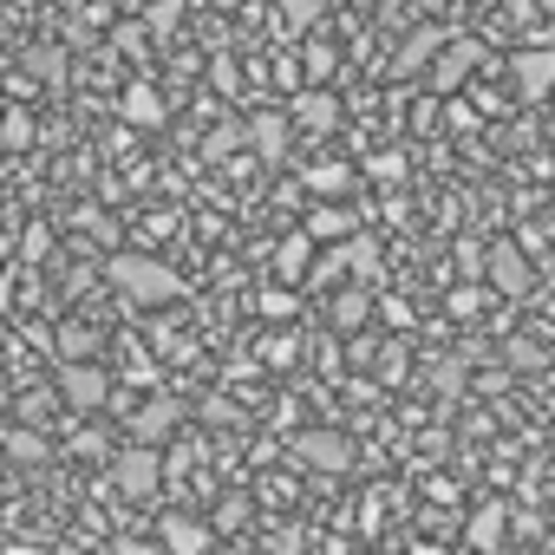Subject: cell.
Listing matches in <instances>:
<instances>
[{
  "label": "cell",
  "instance_id": "9",
  "mask_svg": "<svg viewBox=\"0 0 555 555\" xmlns=\"http://www.w3.org/2000/svg\"><path fill=\"white\" fill-rule=\"evenodd\" d=\"M209 542H216V529L196 522V516H164L157 522V548L164 555H209Z\"/></svg>",
  "mask_w": 555,
  "mask_h": 555
},
{
  "label": "cell",
  "instance_id": "11",
  "mask_svg": "<svg viewBox=\"0 0 555 555\" xmlns=\"http://www.w3.org/2000/svg\"><path fill=\"white\" fill-rule=\"evenodd\" d=\"M477 60H483V47H477V40H451V47H444V60L431 66V86H438V92H457V86H464V73H477Z\"/></svg>",
  "mask_w": 555,
  "mask_h": 555
},
{
  "label": "cell",
  "instance_id": "17",
  "mask_svg": "<svg viewBox=\"0 0 555 555\" xmlns=\"http://www.w3.org/2000/svg\"><path fill=\"white\" fill-rule=\"evenodd\" d=\"M308 255H314V242H308V235H288V242H282V255H274V274L301 282V274H308Z\"/></svg>",
  "mask_w": 555,
  "mask_h": 555
},
{
  "label": "cell",
  "instance_id": "19",
  "mask_svg": "<svg viewBox=\"0 0 555 555\" xmlns=\"http://www.w3.org/2000/svg\"><path fill=\"white\" fill-rule=\"evenodd\" d=\"M347 183H353L347 164H308V190H314V196H340Z\"/></svg>",
  "mask_w": 555,
  "mask_h": 555
},
{
  "label": "cell",
  "instance_id": "26",
  "mask_svg": "<svg viewBox=\"0 0 555 555\" xmlns=\"http://www.w3.org/2000/svg\"><path fill=\"white\" fill-rule=\"evenodd\" d=\"M209 79H216V92H235V66H229V60H216Z\"/></svg>",
  "mask_w": 555,
  "mask_h": 555
},
{
  "label": "cell",
  "instance_id": "15",
  "mask_svg": "<svg viewBox=\"0 0 555 555\" xmlns=\"http://www.w3.org/2000/svg\"><path fill=\"white\" fill-rule=\"evenodd\" d=\"M470 542H477L483 555H496V548H503V503H483V509L470 516Z\"/></svg>",
  "mask_w": 555,
  "mask_h": 555
},
{
  "label": "cell",
  "instance_id": "3",
  "mask_svg": "<svg viewBox=\"0 0 555 555\" xmlns=\"http://www.w3.org/2000/svg\"><path fill=\"white\" fill-rule=\"evenodd\" d=\"M112 483H118V496L151 503V496L164 490V457H157V444H125L118 464H112Z\"/></svg>",
  "mask_w": 555,
  "mask_h": 555
},
{
  "label": "cell",
  "instance_id": "22",
  "mask_svg": "<svg viewBox=\"0 0 555 555\" xmlns=\"http://www.w3.org/2000/svg\"><path fill=\"white\" fill-rule=\"evenodd\" d=\"M334 321H340V327H360V321H366V295H340V301H334Z\"/></svg>",
  "mask_w": 555,
  "mask_h": 555
},
{
  "label": "cell",
  "instance_id": "1",
  "mask_svg": "<svg viewBox=\"0 0 555 555\" xmlns=\"http://www.w3.org/2000/svg\"><path fill=\"white\" fill-rule=\"evenodd\" d=\"M105 282H112V295L131 301V308H164V301L183 295V274L164 268L157 255H138V248H118V255L105 261Z\"/></svg>",
  "mask_w": 555,
  "mask_h": 555
},
{
  "label": "cell",
  "instance_id": "21",
  "mask_svg": "<svg viewBox=\"0 0 555 555\" xmlns=\"http://www.w3.org/2000/svg\"><path fill=\"white\" fill-rule=\"evenodd\" d=\"M0 144H8V151L34 144V118H27V112H0Z\"/></svg>",
  "mask_w": 555,
  "mask_h": 555
},
{
  "label": "cell",
  "instance_id": "7",
  "mask_svg": "<svg viewBox=\"0 0 555 555\" xmlns=\"http://www.w3.org/2000/svg\"><path fill=\"white\" fill-rule=\"evenodd\" d=\"M183 425V399H151L131 412V444H164Z\"/></svg>",
  "mask_w": 555,
  "mask_h": 555
},
{
  "label": "cell",
  "instance_id": "27",
  "mask_svg": "<svg viewBox=\"0 0 555 555\" xmlns=\"http://www.w3.org/2000/svg\"><path fill=\"white\" fill-rule=\"evenodd\" d=\"M347 261H353L360 274H373V261H379V255H373V242H353V255H347Z\"/></svg>",
  "mask_w": 555,
  "mask_h": 555
},
{
  "label": "cell",
  "instance_id": "4",
  "mask_svg": "<svg viewBox=\"0 0 555 555\" xmlns=\"http://www.w3.org/2000/svg\"><path fill=\"white\" fill-rule=\"evenodd\" d=\"M295 457H301V464H314V470H327V477H340V470L353 464V444H347V431L314 425V431H301V438H295Z\"/></svg>",
  "mask_w": 555,
  "mask_h": 555
},
{
  "label": "cell",
  "instance_id": "32",
  "mask_svg": "<svg viewBox=\"0 0 555 555\" xmlns=\"http://www.w3.org/2000/svg\"><path fill=\"white\" fill-rule=\"evenodd\" d=\"M548 8H555V0H548Z\"/></svg>",
  "mask_w": 555,
  "mask_h": 555
},
{
  "label": "cell",
  "instance_id": "2",
  "mask_svg": "<svg viewBox=\"0 0 555 555\" xmlns=\"http://www.w3.org/2000/svg\"><path fill=\"white\" fill-rule=\"evenodd\" d=\"M53 386H60V405H73V412H99L112 399V373L99 360H60Z\"/></svg>",
  "mask_w": 555,
  "mask_h": 555
},
{
  "label": "cell",
  "instance_id": "24",
  "mask_svg": "<svg viewBox=\"0 0 555 555\" xmlns=\"http://www.w3.org/2000/svg\"><path fill=\"white\" fill-rule=\"evenodd\" d=\"M27 66H34L40 79H60V53H27Z\"/></svg>",
  "mask_w": 555,
  "mask_h": 555
},
{
  "label": "cell",
  "instance_id": "31",
  "mask_svg": "<svg viewBox=\"0 0 555 555\" xmlns=\"http://www.w3.org/2000/svg\"><path fill=\"white\" fill-rule=\"evenodd\" d=\"M8 555H40V548H8Z\"/></svg>",
  "mask_w": 555,
  "mask_h": 555
},
{
  "label": "cell",
  "instance_id": "25",
  "mask_svg": "<svg viewBox=\"0 0 555 555\" xmlns=\"http://www.w3.org/2000/svg\"><path fill=\"white\" fill-rule=\"evenodd\" d=\"M47 248H53V235H47V229H34V235H27V242H21V255H27V261H40V255H47Z\"/></svg>",
  "mask_w": 555,
  "mask_h": 555
},
{
  "label": "cell",
  "instance_id": "23",
  "mask_svg": "<svg viewBox=\"0 0 555 555\" xmlns=\"http://www.w3.org/2000/svg\"><path fill=\"white\" fill-rule=\"evenodd\" d=\"M8 451H14L21 464H34V457H47V444H40L34 431H14V438H8Z\"/></svg>",
  "mask_w": 555,
  "mask_h": 555
},
{
  "label": "cell",
  "instance_id": "8",
  "mask_svg": "<svg viewBox=\"0 0 555 555\" xmlns=\"http://www.w3.org/2000/svg\"><path fill=\"white\" fill-rule=\"evenodd\" d=\"M509 86H516L522 99H542V92L555 86V47H529V53H516V60H509Z\"/></svg>",
  "mask_w": 555,
  "mask_h": 555
},
{
  "label": "cell",
  "instance_id": "16",
  "mask_svg": "<svg viewBox=\"0 0 555 555\" xmlns=\"http://www.w3.org/2000/svg\"><path fill=\"white\" fill-rule=\"evenodd\" d=\"M125 118H131V125H164V99H157L151 86H131V92H125Z\"/></svg>",
  "mask_w": 555,
  "mask_h": 555
},
{
  "label": "cell",
  "instance_id": "5",
  "mask_svg": "<svg viewBox=\"0 0 555 555\" xmlns=\"http://www.w3.org/2000/svg\"><path fill=\"white\" fill-rule=\"evenodd\" d=\"M483 268H490V288L496 295H529V282H535V274H529V255L516 248V242H490V255H483Z\"/></svg>",
  "mask_w": 555,
  "mask_h": 555
},
{
  "label": "cell",
  "instance_id": "30",
  "mask_svg": "<svg viewBox=\"0 0 555 555\" xmlns=\"http://www.w3.org/2000/svg\"><path fill=\"white\" fill-rule=\"evenodd\" d=\"M216 8H248V0H216Z\"/></svg>",
  "mask_w": 555,
  "mask_h": 555
},
{
  "label": "cell",
  "instance_id": "14",
  "mask_svg": "<svg viewBox=\"0 0 555 555\" xmlns=\"http://www.w3.org/2000/svg\"><path fill=\"white\" fill-rule=\"evenodd\" d=\"M53 347H60V360H92V353H99V327H86V321H60Z\"/></svg>",
  "mask_w": 555,
  "mask_h": 555
},
{
  "label": "cell",
  "instance_id": "28",
  "mask_svg": "<svg viewBox=\"0 0 555 555\" xmlns=\"http://www.w3.org/2000/svg\"><path fill=\"white\" fill-rule=\"evenodd\" d=\"M229 144H242V131H235V125H222V131H216V138H209V151H216V157H222V151H229Z\"/></svg>",
  "mask_w": 555,
  "mask_h": 555
},
{
  "label": "cell",
  "instance_id": "29",
  "mask_svg": "<svg viewBox=\"0 0 555 555\" xmlns=\"http://www.w3.org/2000/svg\"><path fill=\"white\" fill-rule=\"evenodd\" d=\"M112 555H157V548H144V542H118Z\"/></svg>",
  "mask_w": 555,
  "mask_h": 555
},
{
  "label": "cell",
  "instance_id": "18",
  "mask_svg": "<svg viewBox=\"0 0 555 555\" xmlns=\"http://www.w3.org/2000/svg\"><path fill=\"white\" fill-rule=\"evenodd\" d=\"M334 66H340V53H334L327 40H314V47L301 53V73H308V86H327V79H334Z\"/></svg>",
  "mask_w": 555,
  "mask_h": 555
},
{
  "label": "cell",
  "instance_id": "12",
  "mask_svg": "<svg viewBox=\"0 0 555 555\" xmlns=\"http://www.w3.org/2000/svg\"><path fill=\"white\" fill-rule=\"evenodd\" d=\"M353 229H360V222H353L340 203H321V209H308V222H301V235H308V242H347Z\"/></svg>",
  "mask_w": 555,
  "mask_h": 555
},
{
  "label": "cell",
  "instance_id": "13",
  "mask_svg": "<svg viewBox=\"0 0 555 555\" xmlns=\"http://www.w3.org/2000/svg\"><path fill=\"white\" fill-rule=\"evenodd\" d=\"M438 47H444V34H438V27H425V34H412V40L399 47V60H392V73H399V79H412V73H418V66H425V60H431Z\"/></svg>",
  "mask_w": 555,
  "mask_h": 555
},
{
  "label": "cell",
  "instance_id": "6",
  "mask_svg": "<svg viewBox=\"0 0 555 555\" xmlns=\"http://www.w3.org/2000/svg\"><path fill=\"white\" fill-rule=\"evenodd\" d=\"M288 125H301V131H314V138H327L334 125H340V99L327 92V86H308L295 105H288Z\"/></svg>",
  "mask_w": 555,
  "mask_h": 555
},
{
  "label": "cell",
  "instance_id": "10",
  "mask_svg": "<svg viewBox=\"0 0 555 555\" xmlns=\"http://www.w3.org/2000/svg\"><path fill=\"white\" fill-rule=\"evenodd\" d=\"M288 131H295V125H288V112H255L242 138L255 144V157H261V164H282V157H288Z\"/></svg>",
  "mask_w": 555,
  "mask_h": 555
},
{
  "label": "cell",
  "instance_id": "20",
  "mask_svg": "<svg viewBox=\"0 0 555 555\" xmlns=\"http://www.w3.org/2000/svg\"><path fill=\"white\" fill-rule=\"evenodd\" d=\"M321 21V0H282V34H308Z\"/></svg>",
  "mask_w": 555,
  "mask_h": 555
}]
</instances>
